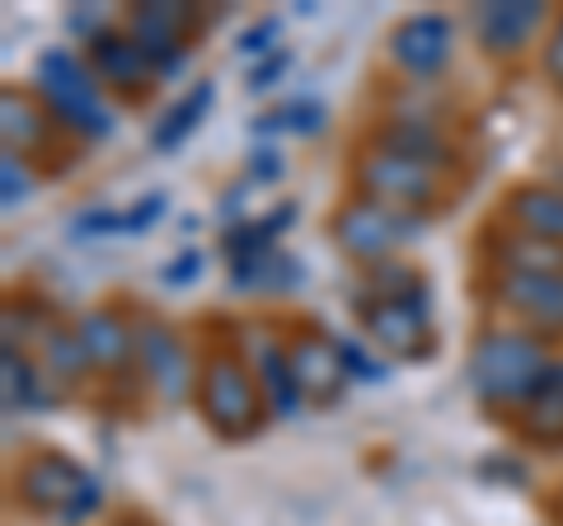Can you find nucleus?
Segmentation results:
<instances>
[{
    "label": "nucleus",
    "instance_id": "35",
    "mask_svg": "<svg viewBox=\"0 0 563 526\" xmlns=\"http://www.w3.org/2000/svg\"><path fill=\"white\" fill-rule=\"evenodd\" d=\"M202 269H207V254L202 250H184V254H174L165 269H161V287H192L202 277Z\"/></svg>",
    "mask_w": 563,
    "mask_h": 526
},
{
    "label": "nucleus",
    "instance_id": "4",
    "mask_svg": "<svg viewBox=\"0 0 563 526\" xmlns=\"http://www.w3.org/2000/svg\"><path fill=\"white\" fill-rule=\"evenodd\" d=\"M422 231H428V217L418 212H395L385 202H372V198H347L329 212V240L339 244V254L352 259V263H380V259H395L404 244H413Z\"/></svg>",
    "mask_w": 563,
    "mask_h": 526
},
{
    "label": "nucleus",
    "instance_id": "13",
    "mask_svg": "<svg viewBox=\"0 0 563 526\" xmlns=\"http://www.w3.org/2000/svg\"><path fill=\"white\" fill-rule=\"evenodd\" d=\"M240 353L250 358L273 418H296L306 409V391H301V381L291 372V358H287V335H277L273 325L254 320V325L240 329Z\"/></svg>",
    "mask_w": 563,
    "mask_h": 526
},
{
    "label": "nucleus",
    "instance_id": "16",
    "mask_svg": "<svg viewBox=\"0 0 563 526\" xmlns=\"http://www.w3.org/2000/svg\"><path fill=\"white\" fill-rule=\"evenodd\" d=\"M287 358H291V372H296V381H301V391H306V405L333 409L347 395L352 381L343 372L339 343H333V335H324V329L296 325L287 335Z\"/></svg>",
    "mask_w": 563,
    "mask_h": 526
},
{
    "label": "nucleus",
    "instance_id": "36",
    "mask_svg": "<svg viewBox=\"0 0 563 526\" xmlns=\"http://www.w3.org/2000/svg\"><path fill=\"white\" fill-rule=\"evenodd\" d=\"M109 29H113V20L99 6H70L66 10V33L80 39V43H95L99 33H109Z\"/></svg>",
    "mask_w": 563,
    "mask_h": 526
},
{
    "label": "nucleus",
    "instance_id": "23",
    "mask_svg": "<svg viewBox=\"0 0 563 526\" xmlns=\"http://www.w3.org/2000/svg\"><path fill=\"white\" fill-rule=\"evenodd\" d=\"M33 358H38V366L47 372V381L57 385V391H80L85 381L95 376V366H90V353H85V343L76 335V325L70 320H57L47 329V335L33 343Z\"/></svg>",
    "mask_w": 563,
    "mask_h": 526
},
{
    "label": "nucleus",
    "instance_id": "11",
    "mask_svg": "<svg viewBox=\"0 0 563 526\" xmlns=\"http://www.w3.org/2000/svg\"><path fill=\"white\" fill-rule=\"evenodd\" d=\"M554 24V10L544 0H479L470 10V39L484 57L512 62Z\"/></svg>",
    "mask_w": 563,
    "mask_h": 526
},
{
    "label": "nucleus",
    "instance_id": "39",
    "mask_svg": "<svg viewBox=\"0 0 563 526\" xmlns=\"http://www.w3.org/2000/svg\"><path fill=\"white\" fill-rule=\"evenodd\" d=\"M99 507H103V484H99V480L90 475V480H85V484H80V494H76V498H70V503H66V513H62L57 522H62V526H80L85 517H95V513H99Z\"/></svg>",
    "mask_w": 563,
    "mask_h": 526
},
{
    "label": "nucleus",
    "instance_id": "25",
    "mask_svg": "<svg viewBox=\"0 0 563 526\" xmlns=\"http://www.w3.org/2000/svg\"><path fill=\"white\" fill-rule=\"evenodd\" d=\"M512 428L521 442L544 447V451H563V372H559V362H554L550 381H544V391L512 418Z\"/></svg>",
    "mask_w": 563,
    "mask_h": 526
},
{
    "label": "nucleus",
    "instance_id": "17",
    "mask_svg": "<svg viewBox=\"0 0 563 526\" xmlns=\"http://www.w3.org/2000/svg\"><path fill=\"white\" fill-rule=\"evenodd\" d=\"M85 62H90V72L99 76L103 90L128 99V103H141L155 85H161V76H155L151 62H146V52L128 39V29L122 24H113L109 33H99L95 43H85Z\"/></svg>",
    "mask_w": 563,
    "mask_h": 526
},
{
    "label": "nucleus",
    "instance_id": "31",
    "mask_svg": "<svg viewBox=\"0 0 563 526\" xmlns=\"http://www.w3.org/2000/svg\"><path fill=\"white\" fill-rule=\"evenodd\" d=\"M169 217V193H161V188H151L146 198H136L132 207H128V221H122V235H151L155 226H161Z\"/></svg>",
    "mask_w": 563,
    "mask_h": 526
},
{
    "label": "nucleus",
    "instance_id": "6",
    "mask_svg": "<svg viewBox=\"0 0 563 526\" xmlns=\"http://www.w3.org/2000/svg\"><path fill=\"white\" fill-rule=\"evenodd\" d=\"M455 47H461V24H455L446 10L404 14V20L385 33V62H390L404 76V85H413V90H428V85H437L451 72Z\"/></svg>",
    "mask_w": 563,
    "mask_h": 526
},
{
    "label": "nucleus",
    "instance_id": "20",
    "mask_svg": "<svg viewBox=\"0 0 563 526\" xmlns=\"http://www.w3.org/2000/svg\"><path fill=\"white\" fill-rule=\"evenodd\" d=\"M498 221L512 226V231H526V235L563 244V184L526 179L517 188H507V198L498 207Z\"/></svg>",
    "mask_w": 563,
    "mask_h": 526
},
{
    "label": "nucleus",
    "instance_id": "29",
    "mask_svg": "<svg viewBox=\"0 0 563 526\" xmlns=\"http://www.w3.org/2000/svg\"><path fill=\"white\" fill-rule=\"evenodd\" d=\"M122 221H128V212L122 207H109V202H90L80 207L76 217H70V240H109V235H122Z\"/></svg>",
    "mask_w": 563,
    "mask_h": 526
},
{
    "label": "nucleus",
    "instance_id": "28",
    "mask_svg": "<svg viewBox=\"0 0 563 526\" xmlns=\"http://www.w3.org/2000/svg\"><path fill=\"white\" fill-rule=\"evenodd\" d=\"M333 343H339V358H343V372L347 381H362V385H380L385 376H390V362H380L372 348L357 343L352 335H333Z\"/></svg>",
    "mask_w": 563,
    "mask_h": 526
},
{
    "label": "nucleus",
    "instance_id": "5",
    "mask_svg": "<svg viewBox=\"0 0 563 526\" xmlns=\"http://www.w3.org/2000/svg\"><path fill=\"white\" fill-rule=\"evenodd\" d=\"M352 193L395 207V212L428 217L446 193V174L432 169V165H418V161H409V155H395L385 146L362 142L357 161H352Z\"/></svg>",
    "mask_w": 563,
    "mask_h": 526
},
{
    "label": "nucleus",
    "instance_id": "22",
    "mask_svg": "<svg viewBox=\"0 0 563 526\" xmlns=\"http://www.w3.org/2000/svg\"><path fill=\"white\" fill-rule=\"evenodd\" d=\"M306 263L287 254V250H273V254H258V259H240L231 263L225 283L231 292H244V296H296L306 287Z\"/></svg>",
    "mask_w": 563,
    "mask_h": 526
},
{
    "label": "nucleus",
    "instance_id": "14",
    "mask_svg": "<svg viewBox=\"0 0 563 526\" xmlns=\"http://www.w3.org/2000/svg\"><path fill=\"white\" fill-rule=\"evenodd\" d=\"M70 325H76L85 353H90L95 376H103L109 385L141 381L136 376V325H132V315H122L118 306H90V310H80Z\"/></svg>",
    "mask_w": 563,
    "mask_h": 526
},
{
    "label": "nucleus",
    "instance_id": "30",
    "mask_svg": "<svg viewBox=\"0 0 563 526\" xmlns=\"http://www.w3.org/2000/svg\"><path fill=\"white\" fill-rule=\"evenodd\" d=\"M277 43H282V14H263V20L240 29L235 52L240 57H250V62H263V57H273V52H282Z\"/></svg>",
    "mask_w": 563,
    "mask_h": 526
},
{
    "label": "nucleus",
    "instance_id": "34",
    "mask_svg": "<svg viewBox=\"0 0 563 526\" xmlns=\"http://www.w3.org/2000/svg\"><path fill=\"white\" fill-rule=\"evenodd\" d=\"M287 118H291V136H320L329 128L324 99H291L287 103Z\"/></svg>",
    "mask_w": 563,
    "mask_h": 526
},
{
    "label": "nucleus",
    "instance_id": "43",
    "mask_svg": "<svg viewBox=\"0 0 563 526\" xmlns=\"http://www.w3.org/2000/svg\"><path fill=\"white\" fill-rule=\"evenodd\" d=\"M559 372H563V358H559Z\"/></svg>",
    "mask_w": 563,
    "mask_h": 526
},
{
    "label": "nucleus",
    "instance_id": "7",
    "mask_svg": "<svg viewBox=\"0 0 563 526\" xmlns=\"http://www.w3.org/2000/svg\"><path fill=\"white\" fill-rule=\"evenodd\" d=\"M132 325H136V376L146 381L165 405H188V399L198 395L202 353H192V343L179 329L151 310H132Z\"/></svg>",
    "mask_w": 563,
    "mask_h": 526
},
{
    "label": "nucleus",
    "instance_id": "21",
    "mask_svg": "<svg viewBox=\"0 0 563 526\" xmlns=\"http://www.w3.org/2000/svg\"><path fill=\"white\" fill-rule=\"evenodd\" d=\"M0 395H5V414H33L62 405V391L47 381L38 358L20 343H0Z\"/></svg>",
    "mask_w": 563,
    "mask_h": 526
},
{
    "label": "nucleus",
    "instance_id": "3",
    "mask_svg": "<svg viewBox=\"0 0 563 526\" xmlns=\"http://www.w3.org/2000/svg\"><path fill=\"white\" fill-rule=\"evenodd\" d=\"M192 405H198L202 424L217 432L221 442H244V437H254L273 418L268 399L258 391L254 366L235 343H211L202 353Z\"/></svg>",
    "mask_w": 563,
    "mask_h": 526
},
{
    "label": "nucleus",
    "instance_id": "2",
    "mask_svg": "<svg viewBox=\"0 0 563 526\" xmlns=\"http://www.w3.org/2000/svg\"><path fill=\"white\" fill-rule=\"evenodd\" d=\"M29 90L43 99V109L52 113V122L62 128V136L85 146H99L118 132V109L109 103V90L99 85V76L90 72L85 52L76 47H43L38 62H33V80Z\"/></svg>",
    "mask_w": 563,
    "mask_h": 526
},
{
    "label": "nucleus",
    "instance_id": "8",
    "mask_svg": "<svg viewBox=\"0 0 563 526\" xmlns=\"http://www.w3.org/2000/svg\"><path fill=\"white\" fill-rule=\"evenodd\" d=\"M432 283L413 287L404 302H352L362 335L372 339L385 358L395 362H428L437 353V335H432Z\"/></svg>",
    "mask_w": 563,
    "mask_h": 526
},
{
    "label": "nucleus",
    "instance_id": "40",
    "mask_svg": "<svg viewBox=\"0 0 563 526\" xmlns=\"http://www.w3.org/2000/svg\"><path fill=\"white\" fill-rule=\"evenodd\" d=\"M250 132H254V142H273V136L282 132H291V118H287V103H277V109H263L254 122H250Z\"/></svg>",
    "mask_w": 563,
    "mask_h": 526
},
{
    "label": "nucleus",
    "instance_id": "41",
    "mask_svg": "<svg viewBox=\"0 0 563 526\" xmlns=\"http://www.w3.org/2000/svg\"><path fill=\"white\" fill-rule=\"evenodd\" d=\"M554 174H559V179H554V184H563V151H559V161H554Z\"/></svg>",
    "mask_w": 563,
    "mask_h": 526
},
{
    "label": "nucleus",
    "instance_id": "10",
    "mask_svg": "<svg viewBox=\"0 0 563 526\" xmlns=\"http://www.w3.org/2000/svg\"><path fill=\"white\" fill-rule=\"evenodd\" d=\"M488 302L544 343L563 339V273H488Z\"/></svg>",
    "mask_w": 563,
    "mask_h": 526
},
{
    "label": "nucleus",
    "instance_id": "15",
    "mask_svg": "<svg viewBox=\"0 0 563 526\" xmlns=\"http://www.w3.org/2000/svg\"><path fill=\"white\" fill-rule=\"evenodd\" d=\"M90 480V470L80 461H70L66 451H33L29 461L14 470V503L29 507V513L38 517H62L66 503L80 494V484Z\"/></svg>",
    "mask_w": 563,
    "mask_h": 526
},
{
    "label": "nucleus",
    "instance_id": "9",
    "mask_svg": "<svg viewBox=\"0 0 563 526\" xmlns=\"http://www.w3.org/2000/svg\"><path fill=\"white\" fill-rule=\"evenodd\" d=\"M207 24L202 6H188V0H141L122 14V29L128 39L146 52L151 72L161 80H174L188 66V52H192V33Z\"/></svg>",
    "mask_w": 563,
    "mask_h": 526
},
{
    "label": "nucleus",
    "instance_id": "37",
    "mask_svg": "<svg viewBox=\"0 0 563 526\" xmlns=\"http://www.w3.org/2000/svg\"><path fill=\"white\" fill-rule=\"evenodd\" d=\"M479 480L526 484V480H531V470H526V461H521V456H512V451H493V456H484V461H479Z\"/></svg>",
    "mask_w": 563,
    "mask_h": 526
},
{
    "label": "nucleus",
    "instance_id": "26",
    "mask_svg": "<svg viewBox=\"0 0 563 526\" xmlns=\"http://www.w3.org/2000/svg\"><path fill=\"white\" fill-rule=\"evenodd\" d=\"M422 277L409 259H380V263H366L357 269V283H352V302H404L413 287H422Z\"/></svg>",
    "mask_w": 563,
    "mask_h": 526
},
{
    "label": "nucleus",
    "instance_id": "33",
    "mask_svg": "<svg viewBox=\"0 0 563 526\" xmlns=\"http://www.w3.org/2000/svg\"><path fill=\"white\" fill-rule=\"evenodd\" d=\"M540 76L563 95V10L554 14V24L544 29V43H540Z\"/></svg>",
    "mask_w": 563,
    "mask_h": 526
},
{
    "label": "nucleus",
    "instance_id": "24",
    "mask_svg": "<svg viewBox=\"0 0 563 526\" xmlns=\"http://www.w3.org/2000/svg\"><path fill=\"white\" fill-rule=\"evenodd\" d=\"M211 103H217V80H198L188 95L174 99L169 109L161 113V122L151 128V151H161V155L179 151L188 136L202 128V118L211 113Z\"/></svg>",
    "mask_w": 563,
    "mask_h": 526
},
{
    "label": "nucleus",
    "instance_id": "32",
    "mask_svg": "<svg viewBox=\"0 0 563 526\" xmlns=\"http://www.w3.org/2000/svg\"><path fill=\"white\" fill-rule=\"evenodd\" d=\"M287 179V155L273 142H258L244 155V184H282Z\"/></svg>",
    "mask_w": 563,
    "mask_h": 526
},
{
    "label": "nucleus",
    "instance_id": "18",
    "mask_svg": "<svg viewBox=\"0 0 563 526\" xmlns=\"http://www.w3.org/2000/svg\"><path fill=\"white\" fill-rule=\"evenodd\" d=\"M57 136H62V128L52 122V113L43 109L38 95L14 90V85L0 90V142H5V151L24 155V161H38V155L52 151Z\"/></svg>",
    "mask_w": 563,
    "mask_h": 526
},
{
    "label": "nucleus",
    "instance_id": "19",
    "mask_svg": "<svg viewBox=\"0 0 563 526\" xmlns=\"http://www.w3.org/2000/svg\"><path fill=\"white\" fill-rule=\"evenodd\" d=\"M484 263L488 273H563V244L512 231V226H488L484 240Z\"/></svg>",
    "mask_w": 563,
    "mask_h": 526
},
{
    "label": "nucleus",
    "instance_id": "27",
    "mask_svg": "<svg viewBox=\"0 0 563 526\" xmlns=\"http://www.w3.org/2000/svg\"><path fill=\"white\" fill-rule=\"evenodd\" d=\"M33 188H38V169H33V161L0 146V202H5V212L24 207L33 198Z\"/></svg>",
    "mask_w": 563,
    "mask_h": 526
},
{
    "label": "nucleus",
    "instance_id": "42",
    "mask_svg": "<svg viewBox=\"0 0 563 526\" xmlns=\"http://www.w3.org/2000/svg\"><path fill=\"white\" fill-rule=\"evenodd\" d=\"M554 517H559V526H563V498H559V503H554Z\"/></svg>",
    "mask_w": 563,
    "mask_h": 526
},
{
    "label": "nucleus",
    "instance_id": "12",
    "mask_svg": "<svg viewBox=\"0 0 563 526\" xmlns=\"http://www.w3.org/2000/svg\"><path fill=\"white\" fill-rule=\"evenodd\" d=\"M366 142H372V146H385V151H395V155H409V161H418V165L442 169L446 179H451L455 169H461V146H455V136L446 132V122L437 118V113L390 109L385 118L372 122Z\"/></svg>",
    "mask_w": 563,
    "mask_h": 526
},
{
    "label": "nucleus",
    "instance_id": "1",
    "mask_svg": "<svg viewBox=\"0 0 563 526\" xmlns=\"http://www.w3.org/2000/svg\"><path fill=\"white\" fill-rule=\"evenodd\" d=\"M554 362L559 358L550 353V343L540 335L503 320V325H488L474 335L470 358H465V381H470V395L479 399L488 414L517 418L544 391Z\"/></svg>",
    "mask_w": 563,
    "mask_h": 526
},
{
    "label": "nucleus",
    "instance_id": "38",
    "mask_svg": "<svg viewBox=\"0 0 563 526\" xmlns=\"http://www.w3.org/2000/svg\"><path fill=\"white\" fill-rule=\"evenodd\" d=\"M291 72V52L287 47H282V52H273V57H263V62H254L250 66V76H244V85H250V90L254 95H268L273 90V85L282 80V76H287Z\"/></svg>",
    "mask_w": 563,
    "mask_h": 526
}]
</instances>
